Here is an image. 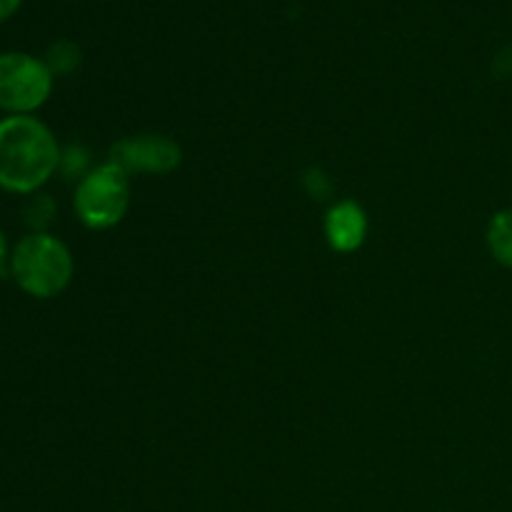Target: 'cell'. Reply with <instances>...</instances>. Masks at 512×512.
<instances>
[{
	"mask_svg": "<svg viewBox=\"0 0 512 512\" xmlns=\"http://www.w3.org/2000/svg\"><path fill=\"white\" fill-rule=\"evenodd\" d=\"M493 70L495 75H500V78H508V75H512V45H505V48L495 55Z\"/></svg>",
	"mask_w": 512,
	"mask_h": 512,
	"instance_id": "12",
	"label": "cell"
},
{
	"mask_svg": "<svg viewBox=\"0 0 512 512\" xmlns=\"http://www.w3.org/2000/svg\"><path fill=\"white\" fill-rule=\"evenodd\" d=\"M43 60H45V65L53 70V75L73 73L80 63V50H78V45L70 43V40H58V43L50 45Z\"/></svg>",
	"mask_w": 512,
	"mask_h": 512,
	"instance_id": "9",
	"label": "cell"
},
{
	"mask_svg": "<svg viewBox=\"0 0 512 512\" xmlns=\"http://www.w3.org/2000/svg\"><path fill=\"white\" fill-rule=\"evenodd\" d=\"M183 160V150L173 138L165 135H138L125 138L110 150V163L120 165L125 173H155L165 175L175 170Z\"/></svg>",
	"mask_w": 512,
	"mask_h": 512,
	"instance_id": "5",
	"label": "cell"
},
{
	"mask_svg": "<svg viewBox=\"0 0 512 512\" xmlns=\"http://www.w3.org/2000/svg\"><path fill=\"white\" fill-rule=\"evenodd\" d=\"M20 3H23V0H0V23H3V20H8L10 15L18 13Z\"/></svg>",
	"mask_w": 512,
	"mask_h": 512,
	"instance_id": "13",
	"label": "cell"
},
{
	"mask_svg": "<svg viewBox=\"0 0 512 512\" xmlns=\"http://www.w3.org/2000/svg\"><path fill=\"white\" fill-rule=\"evenodd\" d=\"M303 188L308 190L310 198L315 200H328L333 195V183H330L328 175L318 168H310L303 173Z\"/></svg>",
	"mask_w": 512,
	"mask_h": 512,
	"instance_id": "10",
	"label": "cell"
},
{
	"mask_svg": "<svg viewBox=\"0 0 512 512\" xmlns=\"http://www.w3.org/2000/svg\"><path fill=\"white\" fill-rule=\"evenodd\" d=\"M53 70L28 53H0V110L33 115L53 93Z\"/></svg>",
	"mask_w": 512,
	"mask_h": 512,
	"instance_id": "4",
	"label": "cell"
},
{
	"mask_svg": "<svg viewBox=\"0 0 512 512\" xmlns=\"http://www.w3.org/2000/svg\"><path fill=\"white\" fill-rule=\"evenodd\" d=\"M10 263V255H8V238H5L3 228H0V275L5 273V265Z\"/></svg>",
	"mask_w": 512,
	"mask_h": 512,
	"instance_id": "14",
	"label": "cell"
},
{
	"mask_svg": "<svg viewBox=\"0 0 512 512\" xmlns=\"http://www.w3.org/2000/svg\"><path fill=\"white\" fill-rule=\"evenodd\" d=\"M368 235V215L353 200L333 205L325 215V238L338 253H355Z\"/></svg>",
	"mask_w": 512,
	"mask_h": 512,
	"instance_id": "6",
	"label": "cell"
},
{
	"mask_svg": "<svg viewBox=\"0 0 512 512\" xmlns=\"http://www.w3.org/2000/svg\"><path fill=\"white\" fill-rule=\"evenodd\" d=\"M23 218L25 223L33 228V233H45V228H48L55 218L53 198L43 193L28 195V200H25L23 205Z\"/></svg>",
	"mask_w": 512,
	"mask_h": 512,
	"instance_id": "8",
	"label": "cell"
},
{
	"mask_svg": "<svg viewBox=\"0 0 512 512\" xmlns=\"http://www.w3.org/2000/svg\"><path fill=\"white\" fill-rule=\"evenodd\" d=\"M75 273L68 245L50 233H28L10 253V275L30 298L48 300L63 293Z\"/></svg>",
	"mask_w": 512,
	"mask_h": 512,
	"instance_id": "2",
	"label": "cell"
},
{
	"mask_svg": "<svg viewBox=\"0 0 512 512\" xmlns=\"http://www.w3.org/2000/svg\"><path fill=\"white\" fill-rule=\"evenodd\" d=\"M60 145L53 130L35 115L0 120V188L33 195L53 178L60 165Z\"/></svg>",
	"mask_w": 512,
	"mask_h": 512,
	"instance_id": "1",
	"label": "cell"
},
{
	"mask_svg": "<svg viewBox=\"0 0 512 512\" xmlns=\"http://www.w3.org/2000/svg\"><path fill=\"white\" fill-rule=\"evenodd\" d=\"M75 213L90 230H108L125 218L130 205V178L120 165L103 163L88 170L75 188Z\"/></svg>",
	"mask_w": 512,
	"mask_h": 512,
	"instance_id": "3",
	"label": "cell"
},
{
	"mask_svg": "<svg viewBox=\"0 0 512 512\" xmlns=\"http://www.w3.org/2000/svg\"><path fill=\"white\" fill-rule=\"evenodd\" d=\"M85 163H88V153H85L83 148H68L60 153V165L58 170H63L65 178H75V175H80L83 178L85 175Z\"/></svg>",
	"mask_w": 512,
	"mask_h": 512,
	"instance_id": "11",
	"label": "cell"
},
{
	"mask_svg": "<svg viewBox=\"0 0 512 512\" xmlns=\"http://www.w3.org/2000/svg\"><path fill=\"white\" fill-rule=\"evenodd\" d=\"M488 248L505 268H512V210H500L488 225Z\"/></svg>",
	"mask_w": 512,
	"mask_h": 512,
	"instance_id": "7",
	"label": "cell"
}]
</instances>
